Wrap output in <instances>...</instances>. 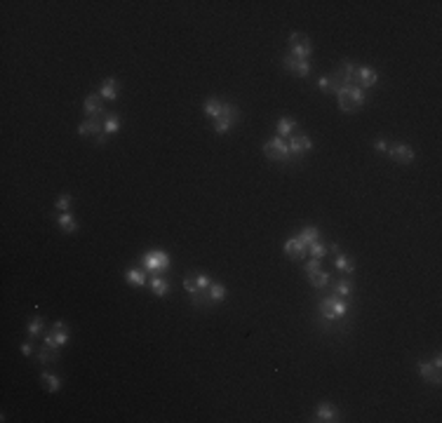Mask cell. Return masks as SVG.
<instances>
[{"label": "cell", "mask_w": 442, "mask_h": 423, "mask_svg": "<svg viewBox=\"0 0 442 423\" xmlns=\"http://www.w3.org/2000/svg\"><path fill=\"white\" fill-rule=\"evenodd\" d=\"M118 130H120V120H118L116 113H109L106 123H104V132H106V134H116Z\"/></svg>", "instance_id": "obj_32"}, {"label": "cell", "mask_w": 442, "mask_h": 423, "mask_svg": "<svg viewBox=\"0 0 442 423\" xmlns=\"http://www.w3.org/2000/svg\"><path fill=\"white\" fill-rule=\"evenodd\" d=\"M318 85H320V90H325V92H332V80H329V76L318 78Z\"/></svg>", "instance_id": "obj_36"}, {"label": "cell", "mask_w": 442, "mask_h": 423, "mask_svg": "<svg viewBox=\"0 0 442 423\" xmlns=\"http://www.w3.org/2000/svg\"><path fill=\"white\" fill-rule=\"evenodd\" d=\"M320 313H322L327 320H336V317H343L348 313V303L341 301V296H327V299L320 303Z\"/></svg>", "instance_id": "obj_5"}, {"label": "cell", "mask_w": 442, "mask_h": 423, "mask_svg": "<svg viewBox=\"0 0 442 423\" xmlns=\"http://www.w3.org/2000/svg\"><path fill=\"white\" fill-rule=\"evenodd\" d=\"M289 153H296V155H301V153H306V151H310V139H308V134H303V132H296V134H292L289 137Z\"/></svg>", "instance_id": "obj_9"}, {"label": "cell", "mask_w": 442, "mask_h": 423, "mask_svg": "<svg viewBox=\"0 0 442 423\" xmlns=\"http://www.w3.org/2000/svg\"><path fill=\"white\" fill-rule=\"evenodd\" d=\"M57 360H59V348L43 346L38 350V362L40 364H50V362H57Z\"/></svg>", "instance_id": "obj_19"}, {"label": "cell", "mask_w": 442, "mask_h": 423, "mask_svg": "<svg viewBox=\"0 0 442 423\" xmlns=\"http://www.w3.org/2000/svg\"><path fill=\"white\" fill-rule=\"evenodd\" d=\"M318 238H320V231H318V228H313V226H308V228H303V231L299 233V240H301L306 247L313 245Z\"/></svg>", "instance_id": "obj_26"}, {"label": "cell", "mask_w": 442, "mask_h": 423, "mask_svg": "<svg viewBox=\"0 0 442 423\" xmlns=\"http://www.w3.org/2000/svg\"><path fill=\"white\" fill-rule=\"evenodd\" d=\"M315 421L320 423H332V421H339V411L332 407V404H327V402H322L318 407V411H315Z\"/></svg>", "instance_id": "obj_16"}, {"label": "cell", "mask_w": 442, "mask_h": 423, "mask_svg": "<svg viewBox=\"0 0 442 423\" xmlns=\"http://www.w3.org/2000/svg\"><path fill=\"white\" fill-rule=\"evenodd\" d=\"M22 353L29 357V355H33V348H31V343H22Z\"/></svg>", "instance_id": "obj_38"}, {"label": "cell", "mask_w": 442, "mask_h": 423, "mask_svg": "<svg viewBox=\"0 0 442 423\" xmlns=\"http://www.w3.org/2000/svg\"><path fill=\"white\" fill-rule=\"evenodd\" d=\"M26 329H29L31 336H38L40 331H43V317H33V320H29V327H26Z\"/></svg>", "instance_id": "obj_34"}, {"label": "cell", "mask_w": 442, "mask_h": 423, "mask_svg": "<svg viewBox=\"0 0 442 423\" xmlns=\"http://www.w3.org/2000/svg\"><path fill=\"white\" fill-rule=\"evenodd\" d=\"M144 268H146V273H153V275H158V273H163V270L170 268V256L165 252H148L146 256H144Z\"/></svg>", "instance_id": "obj_6"}, {"label": "cell", "mask_w": 442, "mask_h": 423, "mask_svg": "<svg viewBox=\"0 0 442 423\" xmlns=\"http://www.w3.org/2000/svg\"><path fill=\"white\" fill-rule=\"evenodd\" d=\"M289 54L294 59H301V62H308L310 54H313V45L306 33H292L289 36Z\"/></svg>", "instance_id": "obj_4"}, {"label": "cell", "mask_w": 442, "mask_h": 423, "mask_svg": "<svg viewBox=\"0 0 442 423\" xmlns=\"http://www.w3.org/2000/svg\"><path fill=\"white\" fill-rule=\"evenodd\" d=\"M57 221H59V228H62L64 233H76V231H78V223H76V219H73V216H71L69 212H62Z\"/></svg>", "instance_id": "obj_21"}, {"label": "cell", "mask_w": 442, "mask_h": 423, "mask_svg": "<svg viewBox=\"0 0 442 423\" xmlns=\"http://www.w3.org/2000/svg\"><path fill=\"white\" fill-rule=\"evenodd\" d=\"M212 280L207 275H195V277H186L184 280V289L191 294L193 299V306H202L205 303V292L210 289Z\"/></svg>", "instance_id": "obj_2"}, {"label": "cell", "mask_w": 442, "mask_h": 423, "mask_svg": "<svg viewBox=\"0 0 442 423\" xmlns=\"http://www.w3.org/2000/svg\"><path fill=\"white\" fill-rule=\"evenodd\" d=\"M374 148H376V151H383V153H386V151H388V144H386V139H379V141H376V144H374Z\"/></svg>", "instance_id": "obj_37"}, {"label": "cell", "mask_w": 442, "mask_h": 423, "mask_svg": "<svg viewBox=\"0 0 442 423\" xmlns=\"http://www.w3.org/2000/svg\"><path fill=\"white\" fill-rule=\"evenodd\" d=\"M308 280H310V285L315 287V289H322V287H327V282H329V273H325V270H318V273L308 275Z\"/></svg>", "instance_id": "obj_27"}, {"label": "cell", "mask_w": 442, "mask_h": 423, "mask_svg": "<svg viewBox=\"0 0 442 423\" xmlns=\"http://www.w3.org/2000/svg\"><path fill=\"white\" fill-rule=\"evenodd\" d=\"M127 282H132L134 287H144L146 285V273L144 270H139V268H132V270H127Z\"/></svg>", "instance_id": "obj_25"}, {"label": "cell", "mask_w": 442, "mask_h": 423, "mask_svg": "<svg viewBox=\"0 0 442 423\" xmlns=\"http://www.w3.org/2000/svg\"><path fill=\"white\" fill-rule=\"evenodd\" d=\"M40 378H43V383H45V388L50 392H57L59 388H62V381H59V376H55V374H40Z\"/></svg>", "instance_id": "obj_28"}, {"label": "cell", "mask_w": 442, "mask_h": 423, "mask_svg": "<svg viewBox=\"0 0 442 423\" xmlns=\"http://www.w3.org/2000/svg\"><path fill=\"white\" fill-rule=\"evenodd\" d=\"M336 101H339V108L346 111V113H353L357 108L365 104V90L360 85H346L336 92Z\"/></svg>", "instance_id": "obj_1"}, {"label": "cell", "mask_w": 442, "mask_h": 423, "mask_svg": "<svg viewBox=\"0 0 442 423\" xmlns=\"http://www.w3.org/2000/svg\"><path fill=\"white\" fill-rule=\"evenodd\" d=\"M106 137H109L106 132H101V134H97V144H104V141H106Z\"/></svg>", "instance_id": "obj_39"}, {"label": "cell", "mask_w": 442, "mask_h": 423, "mask_svg": "<svg viewBox=\"0 0 442 423\" xmlns=\"http://www.w3.org/2000/svg\"><path fill=\"white\" fill-rule=\"evenodd\" d=\"M334 268L348 275V273H353V270H355V261H353V259H348V256H343V254H339V256H336V261H334Z\"/></svg>", "instance_id": "obj_23"}, {"label": "cell", "mask_w": 442, "mask_h": 423, "mask_svg": "<svg viewBox=\"0 0 442 423\" xmlns=\"http://www.w3.org/2000/svg\"><path fill=\"white\" fill-rule=\"evenodd\" d=\"M334 294H336V296H350V294H353V282H350V280H339V282L334 285Z\"/></svg>", "instance_id": "obj_29"}, {"label": "cell", "mask_w": 442, "mask_h": 423, "mask_svg": "<svg viewBox=\"0 0 442 423\" xmlns=\"http://www.w3.org/2000/svg\"><path fill=\"white\" fill-rule=\"evenodd\" d=\"M71 205H73V198H71L69 193H64V195H59V198H57V202H55V207L59 209V212H69V209H71Z\"/></svg>", "instance_id": "obj_33"}, {"label": "cell", "mask_w": 442, "mask_h": 423, "mask_svg": "<svg viewBox=\"0 0 442 423\" xmlns=\"http://www.w3.org/2000/svg\"><path fill=\"white\" fill-rule=\"evenodd\" d=\"M207 296L212 301H224L226 299V287L224 285H217V282H212L210 289H207Z\"/></svg>", "instance_id": "obj_30"}, {"label": "cell", "mask_w": 442, "mask_h": 423, "mask_svg": "<svg viewBox=\"0 0 442 423\" xmlns=\"http://www.w3.org/2000/svg\"><path fill=\"white\" fill-rule=\"evenodd\" d=\"M104 132V125L97 120V118H87L85 123H80V127H78V134L80 137H87V134H101Z\"/></svg>", "instance_id": "obj_17"}, {"label": "cell", "mask_w": 442, "mask_h": 423, "mask_svg": "<svg viewBox=\"0 0 442 423\" xmlns=\"http://www.w3.org/2000/svg\"><path fill=\"white\" fill-rule=\"evenodd\" d=\"M320 270V259H310L308 266H306V275H313V273H318Z\"/></svg>", "instance_id": "obj_35"}, {"label": "cell", "mask_w": 442, "mask_h": 423, "mask_svg": "<svg viewBox=\"0 0 442 423\" xmlns=\"http://www.w3.org/2000/svg\"><path fill=\"white\" fill-rule=\"evenodd\" d=\"M379 83V73L369 66H357V85L367 90V87H374V85Z\"/></svg>", "instance_id": "obj_11"}, {"label": "cell", "mask_w": 442, "mask_h": 423, "mask_svg": "<svg viewBox=\"0 0 442 423\" xmlns=\"http://www.w3.org/2000/svg\"><path fill=\"white\" fill-rule=\"evenodd\" d=\"M306 252H308V247L303 245L299 238H292L285 242V254H287L292 261H299V259H303L306 256Z\"/></svg>", "instance_id": "obj_13"}, {"label": "cell", "mask_w": 442, "mask_h": 423, "mask_svg": "<svg viewBox=\"0 0 442 423\" xmlns=\"http://www.w3.org/2000/svg\"><path fill=\"white\" fill-rule=\"evenodd\" d=\"M282 64H285V69H289L292 73H296L299 78H306L310 73V62H301V59H294L292 54H287L285 59H282Z\"/></svg>", "instance_id": "obj_12"}, {"label": "cell", "mask_w": 442, "mask_h": 423, "mask_svg": "<svg viewBox=\"0 0 442 423\" xmlns=\"http://www.w3.org/2000/svg\"><path fill=\"white\" fill-rule=\"evenodd\" d=\"M419 374L423 376V381H428V383H440V369L435 367L433 362L421 360L419 362Z\"/></svg>", "instance_id": "obj_15"}, {"label": "cell", "mask_w": 442, "mask_h": 423, "mask_svg": "<svg viewBox=\"0 0 442 423\" xmlns=\"http://www.w3.org/2000/svg\"><path fill=\"white\" fill-rule=\"evenodd\" d=\"M264 155L268 158V160H287L289 158V146L282 141L280 137L271 139V141H266L264 144Z\"/></svg>", "instance_id": "obj_7"}, {"label": "cell", "mask_w": 442, "mask_h": 423, "mask_svg": "<svg viewBox=\"0 0 442 423\" xmlns=\"http://www.w3.org/2000/svg\"><path fill=\"white\" fill-rule=\"evenodd\" d=\"M151 292H153L155 296H167V294H170V282L155 275L153 280H151Z\"/></svg>", "instance_id": "obj_20"}, {"label": "cell", "mask_w": 442, "mask_h": 423, "mask_svg": "<svg viewBox=\"0 0 442 423\" xmlns=\"http://www.w3.org/2000/svg\"><path fill=\"white\" fill-rule=\"evenodd\" d=\"M238 120H240V108L233 104H221V113L214 120V130H217V134H226Z\"/></svg>", "instance_id": "obj_3"}, {"label": "cell", "mask_w": 442, "mask_h": 423, "mask_svg": "<svg viewBox=\"0 0 442 423\" xmlns=\"http://www.w3.org/2000/svg\"><path fill=\"white\" fill-rule=\"evenodd\" d=\"M296 130V123L292 118H280L278 120V137H292Z\"/></svg>", "instance_id": "obj_22"}, {"label": "cell", "mask_w": 442, "mask_h": 423, "mask_svg": "<svg viewBox=\"0 0 442 423\" xmlns=\"http://www.w3.org/2000/svg\"><path fill=\"white\" fill-rule=\"evenodd\" d=\"M85 116L87 118L104 116V99H101V97H97V94H87L85 97Z\"/></svg>", "instance_id": "obj_14"}, {"label": "cell", "mask_w": 442, "mask_h": 423, "mask_svg": "<svg viewBox=\"0 0 442 423\" xmlns=\"http://www.w3.org/2000/svg\"><path fill=\"white\" fill-rule=\"evenodd\" d=\"M66 343H69V331H66V327H55L50 334H45V346L64 348Z\"/></svg>", "instance_id": "obj_10"}, {"label": "cell", "mask_w": 442, "mask_h": 423, "mask_svg": "<svg viewBox=\"0 0 442 423\" xmlns=\"http://www.w3.org/2000/svg\"><path fill=\"white\" fill-rule=\"evenodd\" d=\"M221 104H224V101H219L217 97L207 99V104H205V116L212 118V120H217L219 113H221Z\"/></svg>", "instance_id": "obj_24"}, {"label": "cell", "mask_w": 442, "mask_h": 423, "mask_svg": "<svg viewBox=\"0 0 442 423\" xmlns=\"http://www.w3.org/2000/svg\"><path fill=\"white\" fill-rule=\"evenodd\" d=\"M101 99L116 101L118 99V80L116 78H106L104 85H101Z\"/></svg>", "instance_id": "obj_18"}, {"label": "cell", "mask_w": 442, "mask_h": 423, "mask_svg": "<svg viewBox=\"0 0 442 423\" xmlns=\"http://www.w3.org/2000/svg\"><path fill=\"white\" fill-rule=\"evenodd\" d=\"M388 158L395 162H402V165H409L414 162V148L407 146V144H395V146H388Z\"/></svg>", "instance_id": "obj_8"}, {"label": "cell", "mask_w": 442, "mask_h": 423, "mask_svg": "<svg viewBox=\"0 0 442 423\" xmlns=\"http://www.w3.org/2000/svg\"><path fill=\"white\" fill-rule=\"evenodd\" d=\"M308 252H310V256H313V259H322V256H325V254L329 252V247L322 245L320 240H315L313 245H308Z\"/></svg>", "instance_id": "obj_31"}]
</instances>
